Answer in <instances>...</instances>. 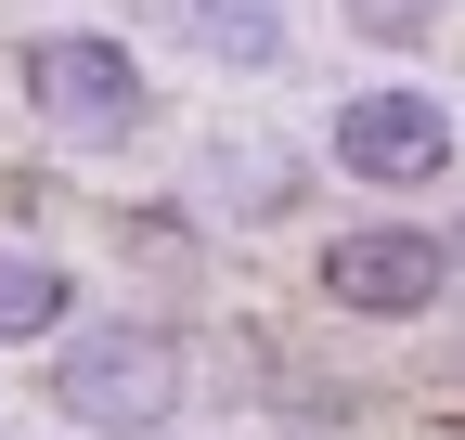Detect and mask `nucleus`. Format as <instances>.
I'll return each mask as SVG.
<instances>
[{
  "label": "nucleus",
  "mask_w": 465,
  "mask_h": 440,
  "mask_svg": "<svg viewBox=\"0 0 465 440\" xmlns=\"http://www.w3.org/2000/svg\"><path fill=\"white\" fill-rule=\"evenodd\" d=\"M194 182H207V207H220V220H284V207H298V155H284V143H259V130H246V143L220 130Z\"/></svg>",
  "instance_id": "423d86ee"
},
{
  "label": "nucleus",
  "mask_w": 465,
  "mask_h": 440,
  "mask_svg": "<svg viewBox=\"0 0 465 440\" xmlns=\"http://www.w3.org/2000/svg\"><path fill=\"white\" fill-rule=\"evenodd\" d=\"M65 311H78V272L65 259H0V350L65 337Z\"/></svg>",
  "instance_id": "0eeeda50"
},
{
  "label": "nucleus",
  "mask_w": 465,
  "mask_h": 440,
  "mask_svg": "<svg viewBox=\"0 0 465 440\" xmlns=\"http://www.w3.org/2000/svg\"><path fill=\"white\" fill-rule=\"evenodd\" d=\"M452 104L427 91V78H375V91H349L336 104V169L349 182H375V195H414V182H440L452 169Z\"/></svg>",
  "instance_id": "f03ea898"
},
{
  "label": "nucleus",
  "mask_w": 465,
  "mask_h": 440,
  "mask_svg": "<svg viewBox=\"0 0 465 440\" xmlns=\"http://www.w3.org/2000/svg\"><path fill=\"white\" fill-rule=\"evenodd\" d=\"M168 39L259 78V65H284V0H168Z\"/></svg>",
  "instance_id": "39448f33"
},
{
  "label": "nucleus",
  "mask_w": 465,
  "mask_h": 440,
  "mask_svg": "<svg viewBox=\"0 0 465 440\" xmlns=\"http://www.w3.org/2000/svg\"><path fill=\"white\" fill-rule=\"evenodd\" d=\"M52 415L91 427V440H168V415H182V337L143 324V311L65 324V350H52Z\"/></svg>",
  "instance_id": "f257e3e1"
},
{
  "label": "nucleus",
  "mask_w": 465,
  "mask_h": 440,
  "mask_svg": "<svg viewBox=\"0 0 465 440\" xmlns=\"http://www.w3.org/2000/svg\"><path fill=\"white\" fill-rule=\"evenodd\" d=\"M452 259H465V246H452Z\"/></svg>",
  "instance_id": "1a4fd4ad"
},
{
  "label": "nucleus",
  "mask_w": 465,
  "mask_h": 440,
  "mask_svg": "<svg viewBox=\"0 0 465 440\" xmlns=\"http://www.w3.org/2000/svg\"><path fill=\"white\" fill-rule=\"evenodd\" d=\"M336 14H349V26H362L375 52H414V39L440 26V0H336Z\"/></svg>",
  "instance_id": "6e6552de"
},
{
  "label": "nucleus",
  "mask_w": 465,
  "mask_h": 440,
  "mask_svg": "<svg viewBox=\"0 0 465 440\" xmlns=\"http://www.w3.org/2000/svg\"><path fill=\"white\" fill-rule=\"evenodd\" d=\"M323 311H349V324H414V311H440V234H414V220L336 234V246H323Z\"/></svg>",
  "instance_id": "20e7f679"
},
{
  "label": "nucleus",
  "mask_w": 465,
  "mask_h": 440,
  "mask_svg": "<svg viewBox=\"0 0 465 440\" xmlns=\"http://www.w3.org/2000/svg\"><path fill=\"white\" fill-rule=\"evenodd\" d=\"M26 104L65 143H116V130H143V65H130V39H104V26H39L26 39Z\"/></svg>",
  "instance_id": "7ed1b4c3"
}]
</instances>
